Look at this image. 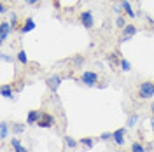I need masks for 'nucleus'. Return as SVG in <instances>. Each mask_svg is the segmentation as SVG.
Listing matches in <instances>:
<instances>
[{
    "label": "nucleus",
    "instance_id": "f257e3e1",
    "mask_svg": "<svg viewBox=\"0 0 154 152\" xmlns=\"http://www.w3.org/2000/svg\"><path fill=\"white\" fill-rule=\"evenodd\" d=\"M137 95L140 100H151L154 96V81H144L137 87Z\"/></svg>",
    "mask_w": 154,
    "mask_h": 152
},
{
    "label": "nucleus",
    "instance_id": "f03ea898",
    "mask_svg": "<svg viewBox=\"0 0 154 152\" xmlns=\"http://www.w3.org/2000/svg\"><path fill=\"white\" fill-rule=\"evenodd\" d=\"M79 81H81V84L88 86V87H95V86H98V82H100V75H98L96 72L86 70V72H82V75L79 77Z\"/></svg>",
    "mask_w": 154,
    "mask_h": 152
},
{
    "label": "nucleus",
    "instance_id": "7ed1b4c3",
    "mask_svg": "<svg viewBox=\"0 0 154 152\" xmlns=\"http://www.w3.org/2000/svg\"><path fill=\"white\" fill-rule=\"evenodd\" d=\"M79 21L82 23V26L86 30H91L95 26V16H93L91 11H82V12H79Z\"/></svg>",
    "mask_w": 154,
    "mask_h": 152
},
{
    "label": "nucleus",
    "instance_id": "20e7f679",
    "mask_svg": "<svg viewBox=\"0 0 154 152\" xmlns=\"http://www.w3.org/2000/svg\"><path fill=\"white\" fill-rule=\"evenodd\" d=\"M61 81H63V77L60 75V74L49 75L48 79H46V84H48L49 91H51V93H58V89H60V86H61Z\"/></svg>",
    "mask_w": 154,
    "mask_h": 152
},
{
    "label": "nucleus",
    "instance_id": "39448f33",
    "mask_svg": "<svg viewBox=\"0 0 154 152\" xmlns=\"http://www.w3.org/2000/svg\"><path fill=\"white\" fill-rule=\"evenodd\" d=\"M138 32V28L131 25V23H128L125 28L121 30V38H119V42L123 44V42H128V40H131V37H135V33Z\"/></svg>",
    "mask_w": 154,
    "mask_h": 152
},
{
    "label": "nucleus",
    "instance_id": "423d86ee",
    "mask_svg": "<svg viewBox=\"0 0 154 152\" xmlns=\"http://www.w3.org/2000/svg\"><path fill=\"white\" fill-rule=\"evenodd\" d=\"M126 133H128V128H119V129L112 131V142L117 147H123L126 143Z\"/></svg>",
    "mask_w": 154,
    "mask_h": 152
},
{
    "label": "nucleus",
    "instance_id": "0eeeda50",
    "mask_svg": "<svg viewBox=\"0 0 154 152\" xmlns=\"http://www.w3.org/2000/svg\"><path fill=\"white\" fill-rule=\"evenodd\" d=\"M11 32H12L11 23L9 21H2V23H0V44H5V40H7Z\"/></svg>",
    "mask_w": 154,
    "mask_h": 152
},
{
    "label": "nucleus",
    "instance_id": "6e6552de",
    "mask_svg": "<svg viewBox=\"0 0 154 152\" xmlns=\"http://www.w3.org/2000/svg\"><path fill=\"white\" fill-rule=\"evenodd\" d=\"M54 124V117L51 114H48V112H44L42 110V117H40V121H38V128H44V129H48V128H51Z\"/></svg>",
    "mask_w": 154,
    "mask_h": 152
},
{
    "label": "nucleus",
    "instance_id": "1a4fd4ad",
    "mask_svg": "<svg viewBox=\"0 0 154 152\" xmlns=\"http://www.w3.org/2000/svg\"><path fill=\"white\" fill-rule=\"evenodd\" d=\"M40 117H42V110H30L28 114H26V124L28 126H33V124L37 126Z\"/></svg>",
    "mask_w": 154,
    "mask_h": 152
},
{
    "label": "nucleus",
    "instance_id": "9d476101",
    "mask_svg": "<svg viewBox=\"0 0 154 152\" xmlns=\"http://www.w3.org/2000/svg\"><path fill=\"white\" fill-rule=\"evenodd\" d=\"M121 7H123V14H125L126 18L133 19L135 16H137L133 7H131V4H130V0H121Z\"/></svg>",
    "mask_w": 154,
    "mask_h": 152
},
{
    "label": "nucleus",
    "instance_id": "9b49d317",
    "mask_svg": "<svg viewBox=\"0 0 154 152\" xmlns=\"http://www.w3.org/2000/svg\"><path fill=\"white\" fill-rule=\"evenodd\" d=\"M11 149H12V152H28V149L21 143V140L19 138H16V136H12L11 138Z\"/></svg>",
    "mask_w": 154,
    "mask_h": 152
},
{
    "label": "nucleus",
    "instance_id": "f8f14e48",
    "mask_svg": "<svg viewBox=\"0 0 154 152\" xmlns=\"http://www.w3.org/2000/svg\"><path fill=\"white\" fill-rule=\"evenodd\" d=\"M32 30H35V21H33L32 18H26L23 23H21L19 32H21V33H28V32H32Z\"/></svg>",
    "mask_w": 154,
    "mask_h": 152
},
{
    "label": "nucleus",
    "instance_id": "ddd939ff",
    "mask_svg": "<svg viewBox=\"0 0 154 152\" xmlns=\"http://www.w3.org/2000/svg\"><path fill=\"white\" fill-rule=\"evenodd\" d=\"M0 93H2L4 98H7V100H12V98H14V89H12V86L11 84H2Z\"/></svg>",
    "mask_w": 154,
    "mask_h": 152
},
{
    "label": "nucleus",
    "instance_id": "4468645a",
    "mask_svg": "<svg viewBox=\"0 0 154 152\" xmlns=\"http://www.w3.org/2000/svg\"><path fill=\"white\" fill-rule=\"evenodd\" d=\"M95 138H91V136H84V138H81L79 140V145H82V147H86V149H93L95 147Z\"/></svg>",
    "mask_w": 154,
    "mask_h": 152
},
{
    "label": "nucleus",
    "instance_id": "2eb2a0df",
    "mask_svg": "<svg viewBox=\"0 0 154 152\" xmlns=\"http://www.w3.org/2000/svg\"><path fill=\"white\" fill-rule=\"evenodd\" d=\"M130 152H149V150H147V147H145L144 143L137 140V142L131 143V147H130Z\"/></svg>",
    "mask_w": 154,
    "mask_h": 152
},
{
    "label": "nucleus",
    "instance_id": "dca6fc26",
    "mask_svg": "<svg viewBox=\"0 0 154 152\" xmlns=\"http://www.w3.org/2000/svg\"><path fill=\"white\" fill-rule=\"evenodd\" d=\"M16 59H18L21 65H28V56H26V51H25V49H19L18 54H16Z\"/></svg>",
    "mask_w": 154,
    "mask_h": 152
},
{
    "label": "nucleus",
    "instance_id": "f3484780",
    "mask_svg": "<svg viewBox=\"0 0 154 152\" xmlns=\"http://www.w3.org/2000/svg\"><path fill=\"white\" fill-rule=\"evenodd\" d=\"M7 135H9V124L5 123V121H2L0 123V140H5Z\"/></svg>",
    "mask_w": 154,
    "mask_h": 152
},
{
    "label": "nucleus",
    "instance_id": "a211bd4d",
    "mask_svg": "<svg viewBox=\"0 0 154 152\" xmlns=\"http://www.w3.org/2000/svg\"><path fill=\"white\" fill-rule=\"evenodd\" d=\"M11 26H12V30H19L21 28V25H19V19H18V14L16 12H11Z\"/></svg>",
    "mask_w": 154,
    "mask_h": 152
},
{
    "label": "nucleus",
    "instance_id": "6ab92c4d",
    "mask_svg": "<svg viewBox=\"0 0 154 152\" xmlns=\"http://www.w3.org/2000/svg\"><path fill=\"white\" fill-rule=\"evenodd\" d=\"M138 114H131L130 117H128V121H126V128H135L137 126V123H138Z\"/></svg>",
    "mask_w": 154,
    "mask_h": 152
},
{
    "label": "nucleus",
    "instance_id": "aec40b11",
    "mask_svg": "<svg viewBox=\"0 0 154 152\" xmlns=\"http://www.w3.org/2000/svg\"><path fill=\"white\" fill-rule=\"evenodd\" d=\"M107 59H109V63H110L112 67H117V65L121 63V59H119V56H117V53H110V54L107 56Z\"/></svg>",
    "mask_w": 154,
    "mask_h": 152
},
{
    "label": "nucleus",
    "instance_id": "412c9836",
    "mask_svg": "<svg viewBox=\"0 0 154 152\" xmlns=\"http://www.w3.org/2000/svg\"><path fill=\"white\" fill-rule=\"evenodd\" d=\"M126 25H128V23H126V16H125V14H121V16H117V18H116V26H117L119 30H123Z\"/></svg>",
    "mask_w": 154,
    "mask_h": 152
},
{
    "label": "nucleus",
    "instance_id": "4be33fe9",
    "mask_svg": "<svg viewBox=\"0 0 154 152\" xmlns=\"http://www.w3.org/2000/svg\"><path fill=\"white\" fill-rule=\"evenodd\" d=\"M119 68L123 70V72H130L131 70V63L126 59V58H121V63H119Z\"/></svg>",
    "mask_w": 154,
    "mask_h": 152
},
{
    "label": "nucleus",
    "instance_id": "5701e85b",
    "mask_svg": "<svg viewBox=\"0 0 154 152\" xmlns=\"http://www.w3.org/2000/svg\"><path fill=\"white\" fill-rule=\"evenodd\" d=\"M23 131H25V124L12 123V133H14V135H21Z\"/></svg>",
    "mask_w": 154,
    "mask_h": 152
},
{
    "label": "nucleus",
    "instance_id": "b1692460",
    "mask_svg": "<svg viewBox=\"0 0 154 152\" xmlns=\"http://www.w3.org/2000/svg\"><path fill=\"white\" fill-rule=\"evenodd\" d=\"M65 145H67L68 149H75L77 145H79V142H77L75 138H72V136H67L65 138Z\"/></svg>",
    "mask_w": 154,
    "mask_h": 152
},
{
    "label": "nucleus",
    "instance_id": "393cba45",
    "mask_svg": "<svg viewBox=\"0 0 154 152\" xmlns=\"http://www.w3.org/2000/svg\"><path fill=\"white\" fill-rule=\"evenodd\" d=\"M100 140H102V142H109V140L112 142V133H110V131H103V133L100 135Z\"/></svg>",
    "mask_w": 154,
    "mask_h": 152
},
{
    "label": "nucleus",
    "instance_id": "a878e982",
    "mask_svg": "<svg viewBox=\"0 0 154 152\" xmlns=\"http://www.w3.org/2000/svg\"><path fill=\"white\" fill-rule=\"evenodd\" d=\"M74 65H75V67L84 65V56H75V58H74Z\"/></svg>",
    "mask_w": 154,
    "mask_h": 152
},
{
    "label": "nucleus",
    "instance_id": "bb28decb",
    "mask_svg": "<svg viewBox=\"0 0 154 152\" xmlns=\"http://www.w3.org/2000/svg\"><path fill=\"white\" fill-rule=\"evenodd\" d=\"M0 58H2V61H11V63L14 61V59H12V58H11V56H7V54H4V53L0 54Z\"/></svg>",
    "mask_w": 154,
    "mask_h": 152
},
{
    "label": "nucleus",
    "instance_id": "cd10ccee",
    "mask_svg": "<svg viewBox=\"0 0 154 152\" xmlns=\"http://www.w3.org/2000/svg\"><path fill=\"white\" fill-rule=\"evenodd\" d=\"M5 12H7V7H5V4H4V2H0V14L4 16Z\"/></svg>",
    "mask_w": 154,
    "mask_h": 152
},
{
    "label": "nucleus",
    "instance_id": "c85d7f7f",
    "mask_svg": "<svg viewBox=\"0 0 154 152\" xmlns=\"http://www.w3.org/2000/svg\"><path fill=\"white\" fill-rule=\"evenodd\" d=\"M25 4L26 5H37V4H40V0H25Z\"/></svg>",
    "mask_w": 154,
    "mask_h": 152
},
{
    "label": "nucleus",
    "instance_id": "c756f323",
    "mask_svg": "<svg viewBox=\"0 0 154 152\" xmlns=\"http://www.w3.org/2000/svg\"><path fill=\"white\" fill-rule=\"evenodd\" d=\"M151 112H152V119H154V100H152V103H151Z\"/></svg>",
    "mask_w": 154,
    "mask_h": 152
},
{
    "label": "nucleus",
    "instance_id": "7c9ffc66",
    "mask_svg": "<svg viewBox=\"0 0 154 152\" xmlns=\"http://www.w3.org/2000/svg\"><path fill=\"white\" fill-rule=\"evenodd\" d=\"M151 129H152V135H154V119L151 121Z\"/></svg>",
    "mask_w": 154,
    "mask_h": 152
},
{
    "label": "nucleus",
    "instance_id": "2f4dec72",
    "mask_svg": "<svg viewBox=\"0 0 154 152\" xmlns=\"http://www.w3.org/2000/svg\"><path fill=\"white\" fill-rule=\"evenodd\" d=\"M114 152H121V150H114Z\"/></svg>",
    "mask_w": 154,
    "mask_h": 152
},
{
    "label": "nucleus",
    "instance_id": "473e14b6",
    "mask_svg": "<svg viewBox=\"0 0 154 152\" xmlns=\"http://www.w3.org/2000/svg\"><path fill=\"white\" fill-rule=\"evenodd\" d=\"M110 2H114V0H110Z\"/></svg>",
    "mask_w": 154,
    "mask_h": 152
}]
</instances>
